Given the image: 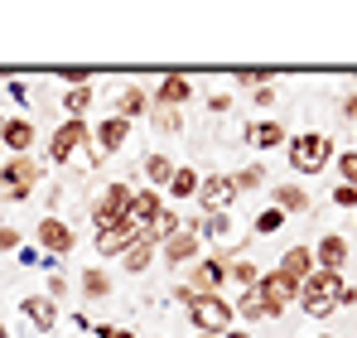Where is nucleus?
<instances>
[{"instance_id": "nucleus-21", "label": "nucleus", "mask_w": 357, "mask_h": 338, "mask_svg": "<svg viewBox=\"0 0 357 338\" xmlns=\"http://www.w3.org/2000/svg\"><path fill=\"white\" fill-rule=\"evenodd\" d=\"M174 169H178V165L169 160V155H165V150H150V155H145V179H150L155 189H169Z\"/></svg>"}, {"instance_id": "nucleus-16", "label": "nucleus", "mask_w": 357, "mask_h": 338, "mask_svg": "<svg viewBox=\"0 0 357 338\" xmlns=\"http://www.w3.org/2000/svg\"><path fill=\"white\" fill-rule=\"evenodd\" d=\"M188 97H193V82H188L183 73H169V78L155 87V107H169V112H178Z\"/></svg>"}, {"instance_id": "nucleus-36", "label": "nucleus", "mask_w": 357, "mask_h": 338, "mask_svg": "<svg viewBox=\"0 0 357 338\" xmlns=\"http://www.w3.org/2000/svg\"><path fill=\"white\" fill-rule=\"evenodd\" d=\"M20 247V232L15 227H0V251H15Z\"/></svg>"}, {"instance_id": "nucleus-38", "label": "nucleus", "mask_w": 357, "mask_h": 338, "mask_svg": "<svg viewBox=\"0 0 357 338\" xmlns=\"http://www.w3.org/2000/svg\"><path fill=\"white\" fill-rule=\"evenodd\" d=\"M97 338H135L130 329H97Z\"/></svg>"}, {"instance_id": "nucleus-39", "label": "nucleus", "mask_w": 357, "mask_h": 338, "mask_svg": "<svg viewBox=\"0 0 357 338\" xmlns=\"http://www.w3.org/2000/svg\"><path fill=\"white\" fill-rule=\"evenodd\" d=\"M222 338H246V329H227V334H222Z\"/></svg>"}, {"instance_id": "nucleus-37", "label": "nucleus", "mask_w": 357, "mask_h": 338, "mask_svg": "<svg viewBox=\"0 0 357 338\" xmlns=\"http://www.w3.org/2000/svg\"><path fill=\"white\" fill-rule=\"evenodd\" d=\"M275 102V87H256V107H271Z\"/></svg>"}, {"instance_id": "nucleus-10", "label": "nucleus", "mask_w": 357, "mask_h": 338, "mask_svg": "<svg viewBox=\"0 0 357 338\" xmlns=\"http://www.w3.org/2000/svg\"><path fill=\"white\" fill-rule=\"evenodd\" d=\"M222 281H227V261H222V256H208V261H198V266L188 271V281H183V285H188L193 295H218Z\"/></svg>"}, {"instance_id": "nucleus-30", "label": "nucleus", "mask_w": 357, "mask_h": 338, "mask_svg": "<svg viewBox=\"0 0 357 338\" xmlns=\"http://www.w3.org/2000/svg\"><path fill=\"white\" fill-rule=\"evenodd\" d=\"M261 184H266V169L261 165H246V169L232 174V189H237V193H251V189H261Z\"/></svg>"}, {"instance_id": "nucleus-4", "label": "nucleus", "mask_w": 357, "mask_h": 338, "mask_svg": "<svg viewBox=\"0 0 357 338\" xmlns=\"http://www.w3.org/2000/svg\"><path fill=\"white\" fill-rule=\"evenodd\" d=\"M34 184H39V165H34V155H10V160L0 165V193H5L10 203L29 198Z\"/></svg>"}, {"instance_id": "nucleus-15", "label": "nucleus", "mask_w": 357, "mask_h": 338, "mask_svg": "<svg viewBox=\"0 0 357 338\" xmlns=\"http://www.w3.org/2000/svg\"><path fill=\"white\" fill-rule=\"evenodd\" d=\"M343 261H348V237L328 232V237L314 247V266H319V271H343Z\"/></svg>"}, {"instance_id": "nucleus-5", "label": "nucleus", "mask_w": 357, "mask_h": 338, "mask_svg": "<svg viewBox=\"0 0 357 338\" xmlns=\"http://www.w3.org/2000/svg\"><path fill=\"white\" fill-rule=\"evenodd\" d=\"M256 295H261V304H266V319H280L299 300V285L290 281V276H280V271H266V276L256 281Z\"/></svg>"}, {"instance_id": "nucleus-31", "label": "nucleus", "mask_w": 357, "mask_h": 338, "mask_svg": "<svg viewBox=\"0 0 357 338\" xmlns=\"http://www.w3.org/2000/svg\"><path fill=\"white\" fill-rule=\"evenodd\" d=\"M227 276H232L241 290H256V281H261V271H256L251 261H227Z\"/></svg>"}, {"instance_id": "nucleus-7", "label": "nucleus", "mask_w": 357, "mask_h": 338, "mask_svg": "<svg viewBox=\"0 0 357 338\" xmlns=\"http://www.w3.org/2000/svg\"><path fill=\"white\" fill-rule=\"evenodd\" d=\"M126 213H130V189H126V184H107V189H102V198L92 203V223H97V227L121 223Z\"/></svg>"}, {"instance_id": "nucleus-1", "label": "nucleus", "mask_w": 357, "mask_h": 338, "mask_svg": "<svg viewBox=\"0 0 357 338\" xmlns=\"http://www.w3.org/2000/svg\"><path fill=\"white\" fill-rule=\"evenodd\" d=\"M309 314H333V309H343V271H319L314 266V276L299 285V300Z\"/></svg>"}, {"instance_id": "nucleus-24", "label": "nucleus", "mask_w": 357, "mask_h": 338, "mask_svg": "<svg viewBox=\"0 0 357 338\" xmlns=\"http://www.w3.org/2000/svg\"><path fill=\"white\" fill-rule=\"evenodd\" d=\"M198 184H203V174L188 165L174 169V179H169V198H198Z\"/></svg>"}, {"instance_id": "nucleus-40", "label": "nucleus", "mask_w": 357, "mask_h": 338, "mask_svg": "<svg viewBox=\"0 0 357 338\" xmlns=\"http://www.w3.org/2000/svg\"><path fill=\"white\" fill-rule=\"evenodd\" d=\"M0 338H10V329H5V324H0Z\"/></svg>"}, {"instance_id": "nucleus-27", "label": "nucleus", "mask_w": 357, "mask_h": 338, "mask_svg": "<svg viewBox=\"0 0 357 338\" xmlns=\"http://www.w3.org/2000/svg\"><path fill=\"white\" fill-rule=\"evenodd\" d=\"M275 208H280V213H304V208H309V193H304L299 184H285V189H275Z\"/></svg>"}, {"instance_id": "nucleus-20", "label": "nucleus", "mask_w": 357, "mask_h": 338, "mask_svg": "<svg viewBox=\"0 0 357 338\" xmlns=\"http://www.w3.org/2000/svg\"><path fill=\"white\" fill-rule=\"evenodd\" d=\"M145 112H150V92L130 82V87L116 97V116H121V121H135V116H145Z\"/></svg>"}, {"instance_id": "nucleus-6", "label": "nucleus", "mask_w": 357, "mask_h": 338, "mask_svg": "<svg viewBox=\"0 0 357 338\" xmlns=\"http://www.w3.org/2000/svg\"><path fill=\"white\" fill-rule=\"evenodd\" d=\"M82 145H92V126H87V121H63L59 131L49 135V155H54V165L73 160Z\"/></svg>"}, {"instance_id": "nucleus-17", "label": "nucleus", "mask_w": 357, "mask_h": 338, "mask_svg": "<svg viewBox=\"0 0 357 338\" xmlns=\"http://www.w3.org/2000/svg\"><path fill=\"white\" fill-rule=\"evenodd\" d=\"M97 145H102V155H116V150H126V140H130V121H121V116H107L97 131Z\"/></svg>"}, {"instance_id": "nucleus-2", "label": "nucleus", "mask_w": 357, "mask_h": 338, "mask_svg": "<svg viewBox=\"0 0 357 338\" xmlns=\"http://www.w3.org/2000/svg\"><path fill=\"white\" fill-rule=\"evenodd\" d=\"M290 165H295V174H324V165H333V140L328 135H319V131H304V135H295L290 140Z\"/></svg>"}, {"instance_id": "nucleus-12", "label": "nucleus", "mask_w": 357, "mask_h": 338, "mask_svg": "<svg viewBox=\"0 0 357 338\" xmlns=\"http://www.w3.org/2000/svg\"><path fill=\"white\" fill-rule=\"evenodd\" d=\"M135 237H140V227L130 223V218H121V223H112V227H97V251H102V256H121Z\"/></svg>"}, {"instance_id": "nucleus-14", "label": "nucleus", "mask_w": 357, "mask_h": 338, "mask_svg": "<svg viewBox=\"0 0 357 338\" xmlns=\"http://www.w3.org/2000/svg\"><path fill=\"white\" fill-rule=\"evenodd\" d=\"M155 251H160V242L150 237V232H140L126 251H121V266L130 271V276H140V271H150V261H155Z\"/></svg>"}, {"instance_id": "nucleus-8", "label": "nucleus", "mask_w": 357, "mask_h": 338, "mask_svg": "<svg viewBox=\"0 0 357 338\" xmlns=\"http://www.w3.org/2000/svg\"><path fill=\"white\" fill-rule=\"evenodd\" d=\"M160 213H165V198H160V189H130V223L140 227V232H150V227L160 223Z\"/></svg>"}, {"instance_id": "nucleus-41", "label": "nucleus", "mask_w": 357, "mask_h": 338, "mask_svg": "<svg viewBox=\"0 0 357 338\" xmlns=\"http://www.w3.org/2000/svg\"><path fill=\"white\" fill-rule=\"evenodd\" d=\"M198 338H218V334H198Z\"/></svg>"}, {"instance_id": "nucleus-29", "label": "nucleus", "mask_w": 357, "mask_h": 338, "mask_svg": "<svg viewBox=\"0 0 357 338\" xmlns=\"http://www.w3.org/2000/svg\"><path fill=\"white\" fill-rule=\"evenodd\" d=\"M150 121H155V131H160V135H178V131H183V112H169V107H155Z\"/></svg>"}, {"instance_id": "nucleus-35", "label": "nucleus", "mask_w": 357, "mask_h": 338, "mask_svg": "<svg viewBox=\"0 0 357 338\" xmlns=\"http://www.w3.org/2000/svg\"><path fill=\"white\" fill-rule=\"evenodd\" d=\"M333 203H338V208H357V189L353 184H338V189H333Z\"/></svg>"}, {"instance_id": "nucleus-26", "label": "nucleus", "mask_w": 357, "mask_h": 338, "mask_svg": "<svg viewBox=\"0 0 357 338\" xmlns=\"http://www.w3.org/2000/svg\"><path fill=\"white\" fill-rule=\"evenodd\" d=\"M87 107H92V82H87V87H68V92H63V112H68V121H82Z\"/></svg>"}, {"instance_id": "nucleus-11", "label": "nucleus", "mask_w": 357, "mask_h": 338, "mask_svg": "<svg viewBox=\"0 0 357 338\" xmlns=\"http://www.w3.org/2000/svg\"><path fill=\"white\" fill-rule=\"evenodd\" d=\"M39 247H44L49 256H68V251L77 247V232L63 223V218H54V213H49V218L39 223Z\"/></svg>"}, {"instance_id": "nucleus-18", "label": "nucleus", "mask_w": 357, "mask_h": 338, "mask_svg": "<svg viewBox=\"0 0 357 338\" xmlns=\"http://www.w3.org/2000/svg\"><path fill=\"white\" fill-rule=\"evenodd\" d=\"M275 271H280V276H290L295 285H304L309 276H314V251H309V247H290V251L280 256V266H275Z\"/></svg>"}, {"instance_id": "nucleus-3", "label": "nucleus", "mask_w": 357, "mask_h": 338, "mask_svg": "<svg viewBox=\"0 0 357 338\" xmlns=\"http://www.w3.org/2000/svg\"><path fill=\"white\" fill-rule=\"evenodd\" d=\"M188 319H193V329H198V334H218V338H222L227 329H232V319H237V314H232V304H227L222 295H193Z\"/></svg>"}, {"instance_id": "nucleus-9", "label": "nucleus", "mask_w": 357, "mask_h": 338, "mask_svg": "<svg viewBox=\"0 0 357 338\" xmlns=\"http://www.w3.org/2000/svg\"><path fill=\"white\" fill-rule=\"evenodd\" d=\"M232 198H237L232 174H208V179L198 184V203H203V213H227Z\"/></svg>"}, {"instance_id": "nucleus-13", "label": "nucleus", "mask_w": 357, "mask_h": 338, "mask_svg": "<svg viewBox=\"0 0 357 338\" xmlns=\"http://www.w3.org/2000/svg\"><path fill=\"white\" fill-rule=\"evenodd\" d=\"M0 145H5L10 155H29V145H34V121L5 116V121H0Z\"/></svg>"}, {"instance_id": "nucleus-23", "label": "nucleus", "mask_w": 357, "mask_h": 338, "mask_svg": "<svg viewBox=\"0 0 357 338\" xmlns=\"http://www.w3.org/2000/svg\"><path fill=\"white\" fill-rule=\"evenodd\" d=\"M24 314H29L39 329H54V324H59V304H54L49 295H29V300H24Z\"/></svg>"}, {"instance_id": "nucleus-34", "label": "nucleus", "mask_w": 357, "mask_h": 338, "mask_svg": "<svg viewBox=\"0 0 357 338\" xmlns=\"http://www.w3.org/2000/svg\"><path fill=\"white\" fill-rule=\"evenodd\" d=\"M338 174H343V184L357 189V150H343V155H338Z\"/></svg>"}, {"instance_id": "nucleus-32", "label": "nucleus", "mask_w": 357, "mask_h": 338, "mask_svg": "<svg viewBox=\"0 0 357 338\" xmlns=\"http://www.w3.org/2000/svg\"><path fill=\"white\" fill-rule=\"evenodd\" d=\"M241 87H271V78H275V68H241V73H232Z\"/></svg>"}, {"instance_id": "nucleus-19", "label": "nucleus", "mask_w": 357, "mask_h": 338, "mask_svg": "<svg viewBox=\"0 0 357 338\" xmlns=\"http://www.w3.org/2000/svg\"><path fill=\"white\" fill-rule=\"evenodd\" d=\"M160 251H165V261H169V266H183V261H193V256H198V232L178 227V232L169 237V242H165V247H160Z\"/></svg>"}, {"instance_id": "nucleus-25", "label": "nucleus", "mask_w": 357, "mask_h": 338, "mask_svg": "<svg viewBox=\"0 0 357 338\" xmlns=\"http://www.w3.org/2000/svg\"><path fill=\"white\" fill-rule=\"evenodd\" d=\"M82 295H87V300H107V295H112V276H107L102 266H87V271H82Z\"/></svg>"}, {"instance_id": "nucleus-28", "label": "nucleus", "mask_w": 357, "mask_h": 338, "mask_svg": "<svg viewBox=\"0 0 357 338\" xmlns=\"http://www.w3.org/2000/svg\"><path fill=\"white\" fill-rule=\"evenodd\" d=\"M232 314H241L246 324H256V319H266V304H261V295H256V290H241L237 304H232Z\"/></svg>"}, {"instance_id": "nucleus-22", "label": "nucleus", "mask_w": 357, "mask_h": 338, "mask_svg": "<svg viewBox=\"0 0 357 338\" xmlns=\"http://www.w3.org/2000/svg\"><path fill=\"white\" fill-rule=\"evenodd\" d=\"M246 140H251V145H261V150L285 145V126H280V121H256V126H246Z\"/></svg>"}, {"instance_id": "nucleus-33", "label": "nucleus", "mask_w": 357, "mask_h": 338, "mask_svg": "<svg viewBox=\"0 0 357 338\" xmlns=\"http://www.w3.org/2000/svg\"><path fill=\"white\" fill-rule=\"evenodd\" d=\"M275 227H285V213H280V208H266V213L256 218V232H261V237H271Z\"/></svg>"}]
</instances>
